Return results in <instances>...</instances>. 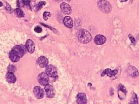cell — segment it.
<instances>
[{
  "instance_id": "cell-18",
  "label": "cell",
  "mask_w": 139,
  "mask_h": 104,
  "mask_svg": "<svg viewBox=\"0 0 139 104\" xmlns=\"http://www.w3.org/2000/svg\"><path fill=\"white\" fill-rule=\"evenodd\" d=\"M63 23L66 27L68 28H72L73 27V21L70 16H66L64 19Z\"/></svg>"
},
{
  "instance_id": "cell-17",
  "label": "cell",
  "mask_w": 139,
  "mask_h": 104,
  "mask_svg": "<svg viewBox=\"0 0 139 104\" xmlns=\"http://www.w3.org/2000/svg\"><path fill=\"white\" fill-rule=\"evenodd\" d=\"M9 58L13 62H18L19 60L20 59V57H19V56L13 49L9 53Z\"/></svg>"
},
{
  "instance_id": "cell-3",
  "label": "cell",
  "mask_w": 139,
  "mask_h": 104,
  "mask_svg": "<svg viewBox=\"0 0 139 104\" xmlns=\"http://www.w3.org/2000/svg\"><path fill=\"white\" fill-rule=\"evenodd\" d=\"M46 73L49 77L51 78H57L58 76L57 69L53 65H47L46 68Z\"/></svg>"
},
{
  "instance_id": "cell-32",
  "label": "cell",
  "mask_w": 139,
  "mask_h": 104,
  "mask_svg": "<svg viewBox=\"0 0 139 104\" xmlns=\"http://www.w3.org/2000/svg\"><path fill=\"white\" fill-rule=\"evenodd\" d=\"M65 1H68V2H70L71 0H65Z\"/></svg>"
},
{
  "instance_id": "cell-34",
  "label": "cell",
  "mask_w": 139,
  "mask_h": 104,
  "mask_svg": "<svg viewBox=\"0 0 139 104\" xmlns=\"http://www.w3.org/2000/svg\"></svg>"
},
{
  "instance_id": "cell-33",
  "label": "cell",
  "mask_w": 139,
  "mask_h": 104,
  "mask_svg": "<svg viewBox=\"0 0 139 104\" xmlns=\"http://www.w3.org/2000/svg\"><path fill=\"white\" fill-rule=\"evenodd\" d=\"M56 1H61L62 0H56Z\"/></svg>"
},
{
  "instance_id": "cell-16",
  "label": "cell",
  "mask_w": 139,
  "mask_h": 104,
  "mask_svg": "<svg viewBox=\"0 0 139 104\" xmlns=\"http://www.w3.org/2000/svg\"><path fill=\"white\" fill-rule=\"evenodd\" d=\"M6 80L10 84H14L16 82V78L14 74V73L12 72H8L6 75Z\"/></svg>"
},
{
  "instance_id": "cell-27",
  "label": "cell",
  "mask_w": 139,
  "mask_h": 104,
  "mask_svg": "<svg viewBox=\"0 0 139 104\" xmlns=\"http://www.w3.org/2000/svg\"><path fill=\"white\" fill-rule=\"evenodd\" d=\"M129 38L130 41L132 42V43L133 44H135V40L134 38L133 37V36L132 35H131V34L129 35Z\"/></svg>"
},
{
  "instance_id": "cell-9",
  "label": "cell",
  "mask_w": 139,
  "mask_h": 104,
  "mask_svg": "<svg viewBox=\"0 0 139 104\" xmlns=\"http://www.w3.org/2000/svg\"><path fill=\"white\" fill-rule=\"evenodd\" d=\"M106 38L101 34L97 35L95 36V38H94V42H95V44H96L97 45H103L106 42Z\"/></svg>"
},
{
  "instance_id": "cell-14",
  "label": "cell",
  "mask_w": 139,
  "mask_h": 104,
  "mask_svg": "<svg viewBox=\"0 0 139 104\" xmlns=\"http://www.w3.org/2000/svg\"><path fill=\"white\" fill-rule=\"evenodd\" d=\"M127 72L129 76H130L132 78H136L138 76L139 73L135 67L134 66H129L127 69Z\"/></svg>"
},
{
  "instance_id": "cell-25",
  "label": "cell",
  "mask_w": 139,
  "mask_h": 104,
  "mask_svg": "<svg viewBox=\"0 0 139 104\" xmlns=\"http://www.w3.org/2000/svg\"><path fill=\"white\" fill-rule=\"evenodd\" d=\"M42 28L40 27L37 26L36 28H34V31L38 33H40L41 32H42Z\"/></svg>"
},
{
  "instance_id": "cell-28",
  "label": "cell",
  "mask_w": 139,
  "mask_h": 104,
  "mask_svg": "<svg viewBox=\"0 0 139 104\" xmlns=\"http://www.w3.org/2000/svg\"><path fill=\"white\" fill-rule=\"evenodd\" d=\"M24 5H30V3L31 2V0H22Z\"/></svg>"
},
{
  "instance_id": "cell-30",
  "label": "cell",
  "mask_w": 139,
  "mask_h": 104,
  "mask_svg": "<svg viewBox=\"0 0 139 104\" xmlns=\"http://www.w3.org/2000/svg\"><path fill=\"white\" fill-rule=\"evenodd\" d=\"M3 5V3L1 1H0V7H2Z\"/></svg>"
},
{
  "instance_id": "cell-15",
  "label": "cell",
  "mask_w": 139,
  "mask_h": 104,
  "mask_svg": "<svg viewBox=\"0 0 139 104\" xmlns=\"http://www.w3.org/2000/svg\"><path fill=\"white\" fill-rule=\"evenodd\" d=\"M26 47L27 48V51L29 53H33L35 51V44L32 40L29 39L27 40L26 43Z\"/></svg>"
},
{
  "instance_id": "cell-1",
  "label": "cell",
  "mask_w": 139,
  "mask_h": 104,
  "mask_svg": "<svg viewBox=\"0 0 139 104\" xmlns=\"http://www.w3.org/2000/svg\"><path fill=\"white\" fill-rule=\"evenodd\" d=\"M78 39L79 42L82 43H88L92 40V36L87 30L81 29L78 32Z\"/></svg>"
},
{
  "instance_id": "cell-21",
  "label": "cell",
  "mask_w": 139,
  "mask_h": 104,
  "mask_svg": "<svg viewBox=\"0 0 139 104\" xmlns=\"http://www.w3.org/2000/svg\"><path fill=\"white\" fill-rule=\"evenodd\" d=\"M46 3L45 1H40V2L38 3V5H37V6L36 7V10L37 11L40 10V9L44 6V5H46Z\"/></svg>"
},
{
  "instance_id": "cell-12",
  "label": "cell",
  "mask_w": 139,
  "mask_h": 104,
  "mask_svg": "<svg viewBox=\"0 0 139 104\" xmlns=\"http://www.w3.org/2000/svg\"><path fill=\"white\" fill-rule=\"evenodd\" d=\"M60 9L62 12L65 14H70L72 11V9L69 5L65 2H62L60 5Z\"/></svg>"
},
{
  "instance_id": "cell-5",
  "label": "cell",
  "mask_w": 139,
  "mask_h": 104,
  "mask_svg": "<svg viewBox=\"0 0 139 104\" xmlns=\"http://www.w3.org/2000/svg\"><path fill=\"white\" fill-rule=\"evenodd\" d=\"M48 75L46 73L42 72L38 76V80L41 85L45 86L48 84L49 78Z\"/></svg>"
},
{
  "instance_id": "cell-22",
  "label": "cell",
  "mask_w": 139,
  "mask_h": 104,
  "mask_svg": "<svg viewBox=\"0 0 139 104\" xmlns=\"http://www.w3.org/2000/svg\"><path fill=\"white\" fill-rule=\"evenodd\" d=\"M51 13L50 12H47V11H45V12L43 14V17H44V19L45 20H47L48 17L51 16Z\"/></svg>"
},
{
  "instance_id": "cell-20",
  "label": "cell",
  "mask_w": 139,
  "mask_h": 104,
  "mask_svg": "<svg viewBox=\"0 0 139 104\" xmlns=\"http://www.w3.org/2000/svg\"><path fill=\"white\" fill-rule=\"evenodd\" d=\"M138 97H137V95L135 93H133V95H132V99L130 100V104H138Z\"/></svg>"
},
{
  "instance_id": "cell-10",
  "label": "cell",
  "mask_w": 139,
  "mask_h": 104,
  "mask_svg": "<svg viewBox=\"0 0 139 104\" xmlns=\"http://www.w3.org/2000/svg\"><path fill=\"white\" fill-rule=\"evenodd\" d=\"M37 63L41 68H45L48 65V60L46 57L41 56V57H39L37 60Z\"/></svg>"
},
{
  "instance_id": "cell-19",
  "label": "cell",
  "mask_w": 139,
  "mask_h": 104,
  "mask_svg": "<svg viewBox=\"0 0 139 104\" xmlns=\"http://www.w3.org/2000/svg\"><path fill=\"white\" fill-rule=\"evenodd\" d=\"M14 12H15V14H16V16L19 17H22L24 16V15H25L23 11L20 8L15 9V10H14Z\"/></svg>"
},
{
  "instance_id": "cell-26",
  "label": "cell",
  "mask_w": 139,
  "mask_h": 104,
  "mask_svg": "<svg viewBox=\"0 0 139 104\" xmlns=\"http://www.w3.org/2000/svg\"><path fill=\"white\" fill-rule=\"evenodd\" d=\"M17 5L18 7H23L24 5V3H23L22 0H17Z\"/></svg>"
},
{
  "instance_id": "cell-6",
  "label": "cell",
  "mask_w": 139,
  "mask_h": 104,
  "mask_svg": "<svg viewBox=\"0 0 139 104\" xmlns=\"http://www.w3.org/2000/svg\"><path fill=\"white\" fill-rule=\"evenodd\" d=\"M33 93L36 98L39 99H42L44 97V91L41 87L39 86H36L33 89Z\"/></svg>"
},
{
  "instance_id": "cell-7",
  "label": "cell",
  "mask_w": 139,
  "mask_h": 104,
  "mask_svg": "<svg viewBox=\"0 0 139 104\" xmlns=\"http://www.w3.org/2000/svg\"><path fill=\"white\" fill-rule=\"evenodd\" d=\"M45 90L47 97L49 98H52L55 95L54 88L51 85H50L48 84L45 86Z\"/></svg>"
},
{
  "instance_id": "cell-31",
  "label": "cell",
  "mask_w": 139,
  "mask_h": 104,
  "mask_svg": "<svg viewBox=\"0 0 139 104\" xmlns=\"http://www.w3.org/2000/svg\"><path fill=\"white\" fill-rule=\"evenodd\" d=\"M128 1V0H120L121 2H126Z\"/></svg>"
},
{
  "instance_id": "cell-2",
  "label": "cell",
  "mask_w": 139,
  "mask_h": 104,
  "mask_svg": "<svg viewBox=\"0 0 139 104\" xmlns=\"http://www.w3.org/2000/svg\"><path fill=\"white\" fill-rule=\"evenodd\" d=\"M97 5L98 8L105 14L110 13L112 10V7L110 3L106 0H100L98 2Z\"/></svg>"
},
{
  "instance_id": "cell-4",
  "label": "cell",
  "mask_w": 139,
  "mask_h": 104,
  "mask_svg": "<svg viewBox=\"0 0 139 104\" xmlns=\"http://www.w3.org/2000/svg\"><path fill=\"white\" fill-rule=\"evenodd\" d=\"M13 50L19 56L20 58L24 56L27 51L26 46L23 45H18L15 46L13 48Z\"/></svg>"
},
{
  "instance_id": "cell-24",
  "label": "cell",
  "mask_w": 139,
  "mask_h": 104,
  "mask_svg": "<svg viewBox=\"0 0 139 104\" xmlns=\"http://www.w3.org/2000/svg\"><path fill=\"white\" fill-rule=\"evenodd\" d=\"M6 4H7V5H6V7H5V9H6V10L8 11H9V13H12L13 10L10 5L8 3H6Z\"/></svg>"
},
{
  "instance_id": "cell-8",
  "label": "cell",
  "mask_w": 139,
  "mask_h": 104,
  "mask_svg": "<svg viewBox=\"0 0 139 104\" xmlns=\"http://www.w3.org/2000/svg\"><path fill=\"white\" fill-rule=\"evenodd\" d=\"M127 90L125 87L122 84H120L118 87V95L120 99L122 100L126 97Z\"/></svg>"
},
{
  "instance_id": "cell-11",
  "label": "cell",
  "mask_w": 139,
  "mask_h": 104,
  "mask_svg": "<svg viewBox=\"0 0 139 104\" xmlns=\"http://www.w3.org/2000/svg\"><path fill=\"white\" fill-rule=\"evenodd\" d=\"M77 103L79 104H85L87 103V98L86 94L83 93H78L76 97Z\"/></svg>"
},
{
  "instance_id": "cell-13",
  "label": "cell",
  "mask_w": 139,
  "mask_h": 104,
  "mask_svg": "<svg viewBox=\"0 0 139 104\" xmlns=\"http://www.w3.org/2000/svg\"><path fill=\"white\" fill-rule=\"evenodd\" d=\"M118 73V71L117 69H115V70H111L110 68H107L104 70L103 73H102L101 76H104L105 75H107L109 77H113L116 76Z\"/></svg>"
},
{
  "instance_id": "cell-29",
  "label": "cell",
  "mask_w": 139,
  "mask_h": 104,
  "mask_svg": "<svg viewBox=\"0 0 139 104\" xmlns=\"http://www.w3.org/2000/svg\"><path fill=\"white\" fill-rule=\"evenodd\" d=\"M42 25H43V26H44L45 27H47V28H50L51 29L53 32H55V33H57V30L55 29H54V28H53L52 27H49L48 26H47V25L46 24H41Z\"/></svg>"
},
{
  "instance_id": "cell-23",
  "label": "cell",
  "mask_w": 139,
  "mask_h": 104,
  "mask_svg": "<svg viewBox=\"0 0 139 104\" xmlns=\"http://www.w3.org/2000/svg\"><path fill=\"white\" fill-rule=\"evenodd\" d=\"M16 70V67H15L13 65H9L8 67V71L9 72H12L14 73Z\"/></svg>"
}]
</instances>
